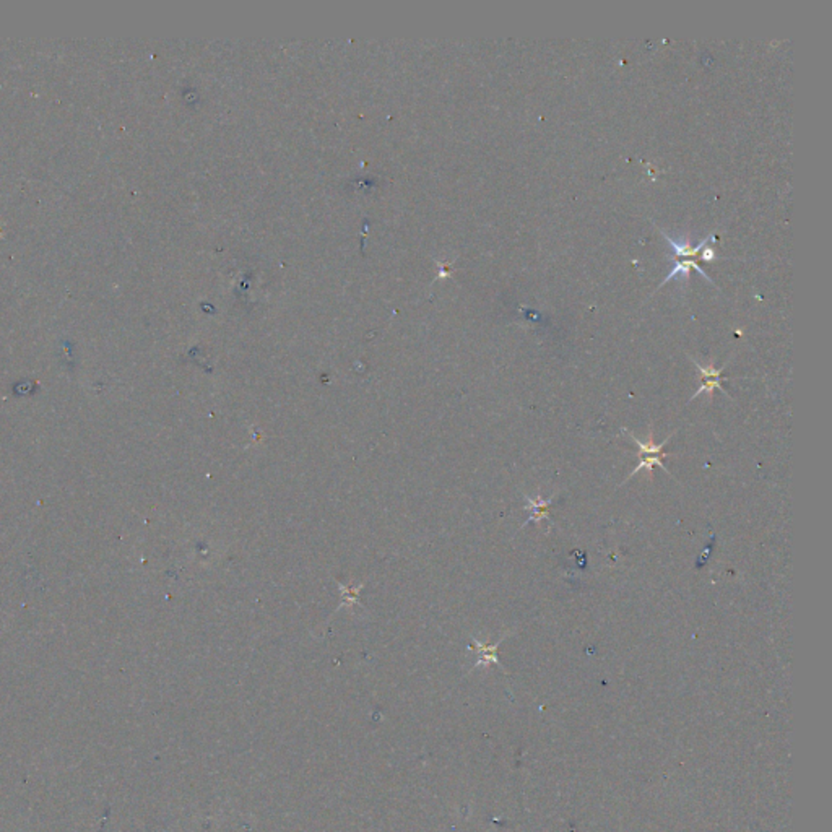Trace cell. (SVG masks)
Here are the masks:
<instances>
[{"label":"cell","instance_id":"obj_3","mask_svg":"<svg viewBox=\"0 0 832 832\" xmlns=\"http://www.w3.org/2000/svg\"><path fill=\"white\" fill-rule=\"evenodd\" d=\"M660 231H662V236H663L665 239H667V243L670 244V248H672L673 257H688V259L691 257V259H694V257L697 254H699V252H702V249L706 248L707 243H711V241H716V234H709L707 238L701 239L699 243H697V246H691L688 243V241H683V243H680V241L673 239L672 236H670L668 233H665L663 229H660Z\"/></svg>","mask_w":832,"mask_h":832},{"label":"cell","instance_id":"obj_2","mask_svg":"<svg viewBox=\"0 0 832 832\" xmlns=\"http://www.w3.org/2000/svg\"><path fill=\"white\" fill-rule=\"evenodd\" d=\"M689 359H691L692 363H694V366L697 368V371H699V375H701V385H699V389L696 390V394L691 397V400L697 399V397H699L701 394L712 395V392L716 390V389L722 390L723 395H725V397H730L728 392L725 389H723L722 384H721L722 382V373H723V369L727 368V364L722 369H716V366H712V364H709V366H704V364H701L699 361H696L694 358L689 356Z\"/></svg>","mask_w":832,"mask_h":832},{"label":"cell","instance_id":"obj_6","mask_svg":"<svg viewBox=\"0 0 832 832\" xmlns=\"http://www.w3.org/2000/svg\"><path fill=\"white\" fill-rule=\"evenodd\" d=\"M502 639H504V637H501V641H499L498 644H495V646H483L481 642H478V641H474V642H475L476 651H478V653H480V660H478V663H476V667H478V665L499 663V660H498V657H496V649L499 647V644L502 642Z\"/></svg>","mask_w":832,"mask_h":832},{"label":"cell","instance_id":"obj_4","mask_svg":"<svg viewBox=\"0 0 832 832\" xmlns=\"http://www.w3.org/2000/svg\"><path fill=\"white\" fill-rule=\"evenodd\" d=\"M691 268H694V270L697 273H699L701 277H704L707 282L712 283V280H711V278H709L707 273L704 270H702V268L699 267V264H697V260H694V259H691V260H675V265L672 268V272H670L668 275L663 278V282L660 283L658 288H662L663 284H667L668 282L675 280V278H676V280H678V278H688Z\"/></svg>","mask_w":832,"mask_h":832},{"label":"cell","instance_id":"obj_1","mask_svg":"<svg viewBox=\"0 0 832 832\" xmlns=\"http://www.w3.org/2000/svg\"><path fill=\"white\" fill-rule=\"evenodd\" d=\"M622 433H626L627 436L631 438V441L636 444V447H637V454H639V464L636 465V469L632 470V474H631L629 476H627V478L625 480V483H626V481H629V480L632 478V476H636V475H637V471H641V470L652 471L653 466H658V469L665 470V471H667V474L670 475V471L667 470V466L663 465V459L670 457V455H672V454L663 452V447H665V444H667V442L670 441V439H672V436H668L667 439H665L663 442H660V444H653L652 438L649 439L647 442H642V441H639V439H637V438H636L634 434H632V433H629V431H622Z\"/></svg>","mask_w":832,"mask_h":832},{"label":"cell","instance_id":"obj_5","mask_svg":"<svg viewBox=\"0 0 832 832\" xmlns=\"http://www.w3.org/2000/svg\"><path fill=\"white\" fill-rule=\"evenodd\" d=\"M553 498L555 496L543 499L540 495L533 499L527 498V506H525V511H527L530 515H529V519L524 522V525H527L530 522H540V520H543V519H550L548 507L551 506Z\"/></svg>","mask_w":832,"mask_h":832},{"label":"cell","instance_id":"obj_7","mask_svg":"<svg viewBox=\"0 0 832 832\" xmlns=\"http://www.w3.org/2000/svg\"><path fill=\"white\" fill-rule=\"evenodd\" d=\"M702 260H706V262L721 260V257H717L716 252H713L711 248H704V249H702Z\"/></svg>","mask_w":832,"mask_h":832}]
</instances>
